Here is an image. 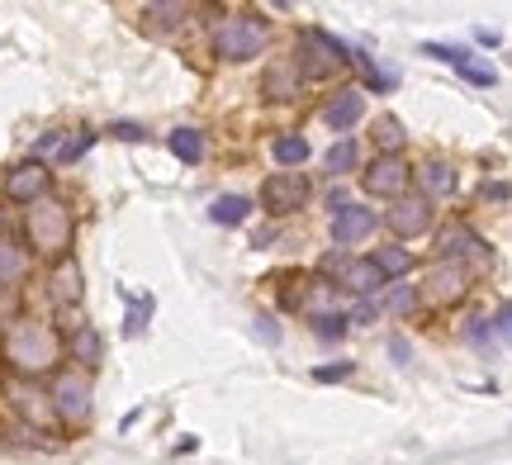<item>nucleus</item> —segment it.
I'll return each mask as SVG.
<instances>
[{
	"mask_svg": "<svg viewBox=\"0 0 512 465\" xmlns=\"http://www.w3.org/2000/svg\"><path fill=\"white\" fill-rule=\"evenodd\" d=\"M309 176L304 171H271L266 181H261V209L271 214V219H294L299 209L309 205Z\"/></svg>",
	"mask_w": 512,
	"mask_h": 465,
	"instance_id": "nucleus-6",
	"label": "nucleus"
},
{
	"mask_svg": "<svg viewBox=\"0 0 512 465\" xmlns=\"http://www.w3.org/2000/svg\"><path fill=\"white\" fill-rule=\"evenodd\" d=\"M437 252H441L437 261H460L465 271H470V266H489V261H494V247L479 238L470 224H451V228H446V233L437 238Z\"/></svg>",
	"mask_w": 512,
	"mask_h": 465,
	"instance_id": "nucleus-10",
	"label": "nucleus"
},
{
	"mask_svg": "<svg viewBox=\"0 0 512 465\" xmlns=\"http://www.w3.org/2000/svg\"><path fill=\"white\" fill-rule=\"evenodd\" d=\"M361 114H366V95L361 91H337L328 100V110H323V124H328L332 133H342V138H347V133L361 124Z\"/></svg>",
	"mask_w": 512,
	"mask_h": 465,
	"instance_id": "nucleus-18",
	"label": "nucleus"
},
{
	"mask_svg": "<svg viewBox=\"0 0 512 465\" xmlns=\"http://www.w3.org/2000/svg\"><path fill=\"white\" fill-rule=\"evenodd\" d=\"M351 371H356L351 361H337V366H318V371H313V380H318V385H332V380H347Z\"/></svg>",
	"mask_w": 512,
	"mask_h": 465,
	"instance_id": "nucleus-33",
	"label": "nucleus"
},
{
	"mask_svg": "<svg viewBox=\"0 0 512 465\" xmlns=\"http://www.w3.org/2000/svg\"><path fill=\"white\" fill-rule=\"evenodd\" d=\"M0 361H5V371L19 375V380L53 375L57 361H62V337H57V328L43 323V318H15V323H5V333H0Z\"/></svg>",
	"mask_w": 512,
	"mask_h": 465,
	"instance_id": "nucleus-1",
	"label": "nucleus"
},
{
	"mask_svg": "<svg viewBox=\"0 0 512 465\" xmlns=\"http://www.w3.org/2000/svg\"><path fill=\"white\" fill-rule=\"evenodd\" d=\"M418 304H422V290H413V285H394L380 309H389V314H413Z\"/></svg>",
	"mask_w": 512,
	"mask_h": 465,
	"instance_id": "nucleus-30",
	"label": "nucleus"
},
{
	"mask_svg": "<svg viewBox=\"0 0 512 465\" xmlns=\"http://www.w3.org/2000/svg\"><path fill=\"white\" fill-rule=\"evenodd\" d=\"M484 205H508V181H503V176H498V181H484Z\"/></svg>",
	"mask_w": 512,
	"mask_h": 465,
	"instance_id": "nucleus-35",
	"label": "nucleus"
},
{
	"mask_svg": "<svg viewBox=\"0 0 512 465\" xmlns=\"http://www.w3.org/2000/svg\"><path fill=\"white\" fill-rule=\"evenodd\" d=\"M29 238L38 257L62 261L72 247V205H62L57 195H43L38 205H29Z\"/></svg>",
	"mask_w": 512,
	"mask_h": 465,
	"instance_id": "nucleus-4",
	"label": "nucleus"
},
{
	"mask_svg": "<svg viewBox=\"0 0 512 465\" xmlns=\"http://www.w3.org/2000/svg\"><path fill=\"white\" fill-rule=\"evenodd\" d=\"M81 266H76L72 257H62L53 261V276H48V304H53V314L57 309H81Z\"/></svg>",
	"mask_w": 512,
	"mask_h": 465,
	"instance_id": "nucleus-15",
	"label": "nucleus"
},
{
	"mask_svg": "<svg viewBox=\"0 0 512 465\" xmlns=\"http://www.w3.org/2000/svg\"><path fill=\"white\" fill-rule=\"evenodd\" d=\"M309 323H313V333L323 337V342H337V337H342V333H347V328H351V323H347V314H342V309H332V314H313Z\"/></svg>",
	"mask_w": 512,
	"mask_h": 465,
	"instance_id": "nucleus-29",
	"label": "nucleus"
},
{
	"mask_svg": "<svg viewBox=\"0 0 512 465\" xmlns=\"http://www.w3.org/2000/svg\"><path fill=\"white\" fill-rule=\"evenodd\" d=\"M323 167L332 171V176H347V171L361 167V143L356 138H337L328 152H323Z\"/></svg>",
	"mask_w": 512,
	"mask_h": 465,
	"instance_id": "nucleus-26",
	"label": "nucleus"
},
{
	"mask_svg": "<svg viewBox=\"0 0 512 465\" xmlns=\"http://www.w3.org/2000/svg\"><path fill=\"white\" fill-rule=\"evenodd\" d=\"M95 148V133H81V138H67V143H62V148H57V162H62V167H72V162H81V157H86V152Z\"/></svg>",
	"mask_w": 512,
	"mask_h": 465,
	"instance_id": "nucleus-31",
	"label": "nucleus"
},
{
	"mask_svg": "<svg viewBox=\"0 0 512 465\" xmlns=\"http://www.w3.org/2000/svg\"><path fill=\"white\" fill-rule=\"evenodd\" d=\"M62 352L76 361V371L81 375H95L100 371V361H105V337L95 323H81L72 333H62Z\"/></svg>",
	"mask_w": 512,
	"mask_h": 465,
	"instance_id": "nucleus-12",
	"label": "nucleus"
},
{
	"mask_svg": "<svg viewBox=\"0 0 512 465\" xmlns=\"http://www.w3.org/2000/svg\"><path fill=\"white\" fill-rule=\"evenodd\" d=\"M370 318H380V295L356 299V309L347 314V323H370Z\"/></svg>",
	"mask_w": 512,
	"mask_h": 465,
	"instance_id": "nucleus-32",
	"label": "nucleus"
},
{
	"mask_svg": "<svg viewBox=\"0 0 512 465\" xmlns=\"http://www.w3.org/2000/svg\"><path fill=\"white\" fill-rule=\"evenodd\" d=\"M370 266L380 271V280L389 285V280H403L408 271H413V252L403 247V242H384V247H375L370 252Z\"/></svg>",
	"mask_w": 512,
	"mask_h": 465,
	"instance_id": "nucleus-19",
	"label": "nucleus"
},
{
	"mask_svg": "<svg viewBox=\"0 0 512 465\" xmlns=\"http://www.w3.org/2000/svg\"><path fill=\"white\" fill-rule=\"evenodd\" d=\"M403 143H408V129H403V119L394 114H380L375 119V157H403Z\"/></svg>",
	"mask_w": 512,
	"mask_h": 465,
	"instance_id": "nucleus-22",
	"label": "nucleus"
},
{
	"mask_svg": "<svg viewBox=\"0 0 512 465\" xmlns=\"http://www.w3.org/2000/svg\"><path fill=\"white\" fill-rule=\"evenodd\" d=\"M299 91H304V81L294 76L290 57H275L271 67L261 72V95H266V100H275V105H290V100H299Z\"/></svg>",
	"mask_w": 512,
	"mask_h": 465,
	"instance_id": "nucleus-17",
	"label": "nucleus"
},
{
	"mask_svg": "<svg viewBox=\"0 0 512 465\" xmlns=\"http://www.w3.org/2000/svg\"><path fill=\"white\" fill-rule=\"evenodd\" d=\"M24 276H29V252H24L19 242L0 238V290H5V285H19Z\"/></svg>",
	"mask_w": 512,
	"mask_h": 465,
	"instance_id": "nucleus-24",
	"label": "nucleus"
},
{
	"mask_svg": "<svg viewBox=\"0 0 512 465\" xmlns=\"http://www.w3.org/2000/svg\"><path fill=\"white\" fill-rule=\"evenodd\" d=\"M380 219L399 242L403 238H422V233L437 228V205H427L422 195H403V200H394V205L384 209Z\"/></svg>",
	"mask_w": 512,
	"mask_h": 465,
	"instance_id": "nucleus-9",
	"label": "nucleus"
},
{
	"mask_svg": "<svg viewBox=\"0 0 512 465\" xmlns=\"http://www.w3.org/2000/svg\"><path fill=\"white\" fill-rule=\"evenodd\" d=\"M48 409H53V423H62V428H86L91 423V375L57 371Z\"/></svg>",
	"mask_w": 512,
	"mask_h": 465,
	"instance_id": "nucleus-5",
	"label": "nucleus"
},
{
	"mask_svg": "<svg viewBox=\"0 0 512 465\" xmlns=\"http://www.w3.org/2000/svg\"><path fill=\"white\" fill-rule=\"evenodd\" d=\"M271 157L280 171H299L313 157V148L304 133H280V138H271Z\"/></svg>",
	"mask_w": 512,
	"mask_h": 465,
	"instance_id": "nucleus-20",
	"label": "nucleus"
},
{
	"mask_svg": "<svg viewBox=\"0 0 512 465\" xmlns=\"http://www.w3.org/2000/svg\"><path fill=\"white\" fill-rule=\"evenodd\" d=\"M422 285H427V295L437 299V304H460V299L470 295V271L460 261H437Z\"/></svg>",
	"mask_w": 512,
	"mask_h": 465,
	"instance_id": "nucleus-14",
	"label": "nucleus"
},
{
	"mask_svg": "<svg viewBox=\"0 0 512 465\" xmlns=\"http://www.w3.org/2000/svg\"><path fill=\"white\" fill-rule=\"evenodd\" d=\"M332 285L351 290L356 299H370V295H380L384 290V280H380V271L370 266V257H342L337 261V280H332Z\"/></svg>",
	"mask_w": 512,
	"mask_h": 465,
	"instance_id": "nucleus-16",
	"label": "nucleus"
},
{
	"mask_svg": "<svg viewBox=\"0 0 512 465\" xmlns=\"http://www.w3.org/2000/svg\"><path fill=\"white\" fill-rule=\"evenodd\" d=\"M143 19H152V24H181V19H190V5H176V0H152V5H143Z\"/></svg>",
	"mask_w": 512,
	"mask_h": 465,
	"instance_id": "nucleus-28",
	"label": "nucleus"
},
{
	"mask_svg": "<svg viewBox=\"0 0 512 465\" xmlns=\"http://www.w3.org/2000/svg\"><path fill=\"white\" fill-rule=\"evenodd\" d=\"M266 43H271V24L261 15H223L219 24H214V57L219 62H252V57L266 53Z\"/></svg>",
	"mask_w": 512,
	"mask_h": 465,
	"instance_id": "nucleus-3",
	"label": "nucleus"
},
{
	"mask_svg": "<svg viewBox=\"0 0 512 465\" xmlns=\"http://www.w3.org/2000/svg\"><path fill=\"white\" fill-rule=\"evenodd\" d=\"M256 333L266 337L271 347H275V342H280V328H275V318H271V314H256Z\"/></svg>",
	"mask_w": 512,
	"mask_h": 465,
	"instance_id": "nucleus-37",
	"label": "nucleus"
},
{
	"mask_svg": "<svg viewBox=\"0 0 512 465\" xmlns=\"http://www.w3.org/2000/svg\"><path fill=\"white\" fill-rule=\"evenodd\" d=\"M375 209L356 205V200H347L342 209H332V242L337 247H356V242H366L370 233H375Z\"/></svg>",
	"mask_w": 512,
	"mask_h": 465,
	"instance_id": "nucleus-13",
	"label": "nucleus"
},
{
	"mask_svg": "<svg viewBox=\"0 0 512 465\" xmlns=\"http://www.w3.org/2000/svg\"><path fill=\"white\" fill-rule=\"evenodd\" d=\"M413 181H418V195L427 205H437V200H451L460 190V167L456 162H446V157H432V162H422L413 167Z\"/></svg>",
	"mask_w": 512,
	"mask_h": 465,
	"instance_id": "nucleus-11",
	"label": "nucleus"
},
{
	"mask_svg": "<svg viewBox=\"0 0 512 465\" xmlns=\"http://www.w3.org/2000/svg\"><path fill=\"white\" fill-rule=\"evenodd\" d=\"M290 67L299 81H328L337 67H351V48L328 29H299Z\"/></svg>",
	"mask_w": 512,
	"mask_h": 465,
	"instance_id": "nucleus-2",
	"label": "nucleus"
},
{
	"mask_svg": "<svg viewBox=\"0 0 512 465\" xmlns=\"http://www.w3.org/2000/svg\"><path fill=\"white\" fill-rule=\"evenodd\" d=\"M389 356H394V361H408V342H403V337H389Z\"/></svg>",
	"mask_w": 512,
	"mask_h": 465,
	"instance_id": "nucleus-39",
	"label": "nucleus"
},
{
	"mask_svg": "<svg viewBox=\"0 0 512 465\" xmlns=\"http://www.w3.org/2000/svg\"><path fill=\"white\" fill-rule=\"evenodd\" d=\"M422 53L437 57V62H451V48H446V43H422Z\"/></svg>",
	"mask_w": 512,
	"mask_h": 465,
	"instance_id": "nucleus-38",
	"label": "nucleus"
},
{
	"mask_svg": "<svg viewBox=\"0 0 512 465\" xmlns=\"http://www.w3.org/2000/svg\"><path fill=\"white\" fill-rule=\"evenodd\" d=\"M110 138H124V143H143L147 129H143V124H128V119H119V124H110Z\"/></svg>",
	"mask_w": 512,
	"mask_h": 465,
	"instance_id": "nucleus-34",
	"label": "nucleus"
},
{
	"mask_svg": "<svg viewBox=\"0 0 512 465\" xmlns=\"http://www.w3.org/2000/svg\"><path fill=\"white\" fill-rule=\"evenodd\" d=\"M451 67H456L470 86H494V81H498L494 67H489V62H479L475 53H465V48H451Z\"/></svg>",
	"mask_w": 512,
	"mask_h": 465,
	"instance_id": "nucleus-27",
	"label": "nucleus"
},
{
	"mask_svg": "<svg viewBox=\"0 0 512 465\" xmlns=\"http://www.w3.org/2000/svg\"><path fill=\"white\" fill-rule=\"evenodd\" d=\"M0 195L10 200V205H38L43 195H53V171H48V162H19V167L5 171V181H0Z\"/></svg>",
	"mask_w": 512,
	"mask_h": 465,
	"instance_id": "nucleus-8",
	"label": "nucleus"
},
{
	"mask_svg": "<svg viewBox=\"0 0 512 465\" xmlns=\"http://www.w3.org/2000/svg\"><path fill=\"white\" fill-rule=\"evenodd\" d=\"M166 148H171V157H181L185 167H200L204 162V133L200 129H171L166 133Z\"/></svg>",
	"mask_w": 512,
	"mask_h": 465,
	"instance_id": "nucleus-21",
	"label": "nucleus"
},
{
	"mask_svg": "<svg viewBox=\"0 0 512 465\" xmlns=\"http://www.w3.org/2000/svg\"><path fill=\"white\" fill-rule=\"evenodd\" d=\"M247 214H252V200H247V195H219V200L209 205V219L223 228L247 224Z\"/></svg>",
	"mask_w": 512,
	"mask_h": 465,
	"instance_id": "nucleus-25",
	"label": "nucleus"
},
{
	"mask_svg": "<svg viewBox=\"0 0 512 465\" xmlns=\"http://www.w3.org/2000/svg\"><path fill=\"white\" fill-rule=\"evenodd\" d=\"M351 62L361 67V76H366V86H370V91H375V95H389V91H394V86H399V72H394V67H384L380 57L351 53Z\"/></svg>",
	"mask_w": 512,
	"mask_h": 465,
	"instance_id": "nucleus-23",
	"label": "nucleus"
},
{
	"mask_svg": "<svg viewBox=\"0 0 512 465\" xmlns=\"http://www.w3.org/2000/svg\"><path fill=\"white\" fill-rule=\"evenodd\" d=\"M361 190L375 195V200H403L413 190V162L408 157H375L366 171H361Z\"/></svg>",
	"mask_w": 512,
	"mask_h": 465,
	"instance_id": "nucleus-7",
	"label": "nucleus"
},
{
	"mask_svg": "<svg viewBox=\"0 0 512 465\" xmlns=\"http://www.w3.org/2000/svg\"><path fill=\"white\" fill-rule=\"evenodd\" d=\"M57 148H62V133H43V138H38V148H34V162H43V157L57 152Z\"/></svg>",
	"mask_w": 512,
	"mask_h": 465,
	"instance_id": "nucleus-36",
	"label": "nucleus"
}]
</instances>
